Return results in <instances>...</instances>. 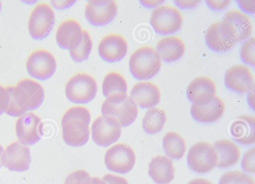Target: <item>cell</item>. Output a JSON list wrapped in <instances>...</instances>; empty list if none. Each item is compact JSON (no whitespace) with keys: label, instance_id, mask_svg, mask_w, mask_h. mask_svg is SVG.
<instances>
[{"label":"cell","instance_id":"35","mask_svg":"<svg viewBox=\"0 0 255 184\" xmlns=\"http://www.w3.org/2000/svg\"><path fill=\"white\" fill-rule=\"evenodd\" d=\"M241 165L244 170L250 173H255V148L250 149L244 155Z\"/></svg>","mask_w":255,"mask_h":184},{"label":"cell","instance_id":"16","mask_svg":"<svg viewBox=\"0 0 255 184\" xmlns=\"http://www.w3.org/2000/svg\"><path fill=\"white\" fill-rule=\"evenodd\" d=\"M223 20L236 42L245 40L252 33L253 25L251 18L239 9L228 11Z\"/></svg>","mask_w":255,"mask_h":184},{"label":"cell","instance_id":"11","mask_svg":"<svg viewBox=\"0 0 255 184\" xmlns=\"http://www.w3.org/2000/svg\"><path fill=\"white\" fill-rule=\"evenodd\" d=\"M43 124L39 116L33 112H26L16 120L15 133L20 142L32 145L38 142L42 135Z\"/></svg>","mask_w":255,"mask_h":184},{"label":"cell","instance_id":"20","mask_svg":"<svg viewBox=\"0 0 255 184\" xmlns=\"http://www.w3.org/2000/svg\"><path fill=\"white\" fill-rule=\"evenodd\" d=\"M206 37L210 47L219 51L232 48L236 42L223 20L212 23L207 29Z\"/></svg>","mask_w":255,"mask_h":184},{"label":"cell","instance_id":"8","mask_svg":"<svg viewBox=\"0 0 255 184\" xmlns=\"http://www.w3.org/2000/svg\"><path fill=\"white\" fill-rule=\"evenodd\" d=\"M136 157L133 149L125 143L117 144L108 149L105 155L104 162L110 171L126 174L133 168Z\"/></svg>","mask_w":255,"mask_h":184},{"label":"cell","instance_id":"39","mask_svg":"<svg viewBox=\"0 0 255 184\" xmlns=\"http://www.w3.org/2000/svg\"><path fill=\"white\" fill-rule=\"evenodd\" d=\"M208 4L214 9H222L228 6L231 0H207Z\"/></svg>","mask_w":255,"mask_h":184},{"label":"cell","instance_id":"10","mask_svg":"<svg viewBox=\"0 0 255 184\" xmlns=\"http://www.w3.org/2000/svg\"><path fill=\"white\" fill-rule=\"evenodd\" d=\"M26 68L32 77L45 80L51 77L56 69V62L53 54L47 50L37 49L33 51L26 61Z\"/></svg>","mask_w":255,"mask_h":184},{"label":"cell","instance_id":"17","mask_svg":"<svg viewBox=\"0 0 255 184\" xmlns=\"http://www.w3.org/2000/svg\"><path fill=\"white\" fill-rule=\"evenodd\" d=\"M217 87L210 77L199 76L194 78L187 89L188 98L193 103L204 104L212 101L216 95Z\"/></svg>","mask_w":255,"mask_h":184},{"label":"cell","instance_id":"25","mask_svg":"<svg viewBox=\"0 0 255 184\" xmlns=\"http://www.w3.org/2000/svg\"><path fill=\"white\" fill-rule=\"evenodd\" d=\"M213 147L218 155L217 166L219 167H231L236 164L240 159V149L231 140H218L214 143Z\"/></svg>","mask_w":255,"mask_h":184},{"label":"cell","instance_id":"2","mask_svg":"<svg viewBox=\"0 0 255 184\" xmlns=\"http://www.w3.org/2000/svg\"><path fill=\"white\" fill-rule=\"evenodd\" d=\"M101 111L103 115L115 118L121 126L126 127L135 121L138 108L127 93H116L107 97L102 104Z\"/></svg>","mask_w":255,"mask_h":184},{"label":"cell","instance_id":"7","mask_svg":"<svg viewBox=\"0 0 255 184\" xmlns=\"http://www.w3.org/2000/svg\"><path fill=\"white\" fill-rule=\"evenodd\" d=\"M187 162L194 171L205 173L217 166L218 155L212 145L205 141L199 142L190 147Z\"/></svg>","mask_w":255,"mask_h":184},{"label":"cell","instance_id":"12","mask_svg":"<svg viewBox=\"0 0 255 184\" xmlns=\"http://www.w3.org/2000/svg\"><path fill=\"white\" fill-rule=\"evenodd\" d=\"M31 162L29 148L18 140L9 144L3 150L2 164L9 171H26L29 169Z\"/></svg>","mask_w":255,"mask_h":184},{"label":"cell","instance_id":"48","mask_svg":"<svg viewBox=\"0 0 255 184\" xmlns=\"http://www.w3.org/2000/svg\"><path fill=\"white\" fill-rule=\"evenodd\" d=\"M0 184H2L0 183Z\"/></svg>","mask_w":255,"mask_h":184},{"label":"cell","instance_id":"37","mask_svg":"<svg viewBox=\"0 0 255 184\" xmlns=\"http://www.w3.org/2000/svg\"><path fill=\"white\" fill-rule=\"evenodd\" d=\"M8 94L6 86L0 85V115L5 113L8 103Z\"/></svg>","mask_w":255,"mask_h":184},{"label":"cell","instance_id":"5","mask_svg":"<svg viewBox=\"0 0 255 184\" xmlns=\"http://www.w3.org/2000/svg\"><path fill=\"white\" fill-rule=\"evenodd\" d=\"M183 17L181 12L176 7L164 4L155 7L152 11L150 19V24L154 29L161 34L174 33L181 27Z\"/></svg>","mask_w":255,"mask_h":184},{"label":"cell","instance_id":"3","mask_svg":"<svg viewBox=\"0 0 255 184\" xmlns=\"http://www.w3.org/2000/svg\"><path fill=\"white\" fill-rule=\"evenodd\" d=\"M161 59L152 46L144 45L137 49L130 56L129 70L132 75L139 80L148 79L160 70Z\"/></svg>","mask_w":255,"mask_h":184},{"label":"cell","instance_id":"29","mask_svg":"<svg viewBox=\"0 0 255 184\" xmlns=\"http://www.w3.org/2000/svg\"><path fill=\"white\" fill-rule=\"evenodd\" d=\"M103 93L106 97L116 93H127V84L125 78L116 72H110L104 78Z\"/></svg>","mask_w":255,"mask_h":184},{"label":"cell","instance_id":"14","mask_svg":"<svg viewBox=\"0 0 255 184\" xmlns=\"http://www.w3.org/2000/svg\"><path fill=\"white\" fill-rule=\"evenodd\" d=\"M118 5L115 0H90L86 5V18L95 25H103L111 21L117 14Z\"/></svg>","mask_w":255,"mask_h":184},{"label":"cell","instance_id":"13","mask_svg":"<svg viewBox=\"0 0 255 184\" xmlns=\"http://www.w3.org/2000/svg\"><path fill=\"white\" fill-rule=\"evenodd\" d=\"M15 93L20 102L28 110L38 108L44 98V91L41 84L30 78L20 80L14 85Z\"/></svg>","mask_w":255,"mask_h":184},{"label":"cell","instance_id":"18","mask_svg":"<svg viewBox=\"0 0 255 184\" xmlns=\"http://www.w3.org/2000/svg\"><path fill=\"white\" fill-rule=\"evenodd\" d=\"M128 51V44L125 38L116 34L104 37L99 43L98 52L105 61L113 62L123 59Z\"/></svg>","mask_w":255,"mask_h":184},{"label":"cell","instance_id":"43","mask_svg":"<svg viewBox=\"0 0 255 184\" xmlns=\"http://www.w3.org/2000/svg\"><path fill=\"white\" fill-rule=\"evenodd\" d=\"M163 2V0H141V2L147 6H156Z\"/></svg>","mask_w":255,"mask_h":184},{"label":"cell","instance_id":"31","mask_svg":"<svg viewBox=\"0 0 255 184\" xmlns=\"http://www.w3.org/2000/svg\"><path fill=\"white\" fill-rule=\"evenodd\" d=\"M6 87L8 98L5 113L11 116L19 117L27 112L28 110L20 102L15 93L14 86H6Z\"/></svg>","mask_w":255,"mask_h":184},{"label":"cell","instance_id":"26","mask_svg":"<svg viewBox=\"0 0 255 184\" xmlns=\"http://www.w3.org/2000/svg\"><path fill=\"white\" fill-rule=\"evenodd\" d=\"M156 50L161 59L167 61H174L183 55L185 45L180 37L168 36L158 41Z\"/></svg>","mask_w":255,"mask_h":184},{"label":"cell","instance_id":"6","mask_svg":"<svg viewBox=\"0 0 255 184\" xmlns=\"http://www.w3.org/2000/svg\"><path fill=\"white\" fill-rule=\"evenodd\" d=\"M55 22V13L48 3H37L31 11L28 21V30L36 39L44 38L51 31Z\"/></svg>","mask_w":255,"mask_h":184},{"label":"cell","instance_id":"19","mask_svg":"<svg viewBox=\"0 0 255 184\" xmlns=\"http://www.w3.org/2000/svg\"><path fill=\"white\" fill-rule=\"evenodd\" d=\"M82 36L83 29L79 22L74 19H67L59 25L55 38L61 47L71 50L79 45Z\"/></svg>","mask_w":255,"mask_h":184},{"label":"cell","instance_id":"46","mask_svg":"<svg viewBox=\"0 0 255 184\" xmlns=\"http://www.w3.org/2000/svg\"><path fill=\"white\" fill-rule=\"evenodd\" d=\"M4 149L2 146L0 144V169L2 166V156L3 154Z\"/></svg>","mask_w":255,"mask_h":184},{"label":"cell","instance_id":"32","mask_svg":"<svg viewBox=\"0 0 255 184\" xmlns=\"http://www.w3.org/2000/svg\"><path fill=\"white\" fill-rule=\"evenodd\" d=\"M219 184H255L250 175L239 171H231L224 173Z\"/></svg>","mask_w":255,"mask_h":184},{"label":"cell","instance_id":"36","mask_svg":"<svg viewBox=\"0 0 255 184\" xmlns=\"http://www.w3.org/2000/svg\"><path fill=\"white\" fill-rule=\"evenodd\" d=\"M102 179L107 184H128L124 177L112 174H105Z\"/></svg>","mask_w":255,"mask_h":184},{"label":"cell","instance_id":"1","mask_svg":"<svg viewBox=\"0 0 255 184\" xmlns=\"http://www.w3.org/2000/svg\"><path fill=\"white\" fill-rule=\"evenodd\" d=\"M91 114L89 110L82 106H74L64 114L61 120L62 137L68 145L82 146L89 140Z\"/></svg>","mask_w":255,"mask_h":184},{"label":"cell","instance_id":"38","mask_svg":"<svg viewBox=\"0 0 255 184\" xmlns=\"http://www.w3.org/2000/svg\"><path fill=\"white\" fill-rule=\"evenodd\" d=\"M240 6L246 11L254 13L255 11V0H239Z\"/></svg>","mask_w":255,"mask_h":184},{"label":"cell","instance_id":"30","mask_svg":"<svg viewBox=\"0 0 255 184\" xmlns=\"http://www.w3.org/2000/svg\"><path fill=\"white\" fill-rule=\"evenodd\" d=\"M93 47V42L89 33L83 29L82 39L76 48L69 50L72 58L77 62H81L89 57Z\"/></svg>","mask_w":255,"mask_h":184},{"label":"cell","instance_id":"33","mask_svg":"<svg viewBox=\"0 0 255 184\" xmlns=\"http://www.w3.org/2000/svg\"><path fill=\"white\" fill-rule=\"evenodd\" d=\"M241 56L246 63L255 65V38L254 36L244 43L241 49Z\"/></svg>","mask_w":255,"mask_h":184},{"label":"cell","instance_id":"42","mask_svg":"<svg viewBox=\"0 0 255 184\" xmlns=\"http://www.w3.org/2000/svg\"><path fill=\"white\" fill-rule=\"evenodd\" d=\"M188 184H213L211 182L204 178H196L191 180Z\"/></svg>","mask_w":255,"mask_h":184},{"label":"cell","instance_id":"23","mask_svg":"<svg viewBox=\"0 0 255 184\" xmlns=\"http://www.w3.org/2000/svg\"><path fill=\"white\" fill-rule=\"evenodd\" d=\"M233 138L244 145L255 143V117L245 115L237 117L230 127Z\"/></svg>","mask_w":255,"mask_h":184},{"label":"cell","instance_id":"41","mask_svg":"<svg viewBox=\"0 0 255 184\" xmlns=\"http://www.w3.org/2000/svg\"><path fill=\"white\" fill-rule=\"evenodd\" d=\"M200 0H176V2L183 7H193L196 6Z\"/></svg>","mask_w":255,"mask_h":184},{"label":"cell","instance_id":"47","mask_svg":"<svg viewBox=\"0 0 255 184\" xmlns=\"http://www.w3.org/2000/svg\"><path fill=\"white\" fill-rule=\"evenodd\" d=\"M1 2L0 1V11L1 10Z\"/></svg>","mask_w":255,"mask_h":184},{"label":"cell","instance_id":"34","mask_svg":"<svg viewBox=\"0 0 255 184\" xmlns=\"http://www.w3.org/2000/svg\"><path fill=\"white\" fill-rule=\"evenodd\" d=\"M91 179L90 174L87 171L78 170L67 176L64 184H88Z\"/></svg>","mask_w":255,"mask_h":184},{"label":"cell","instance_id":"21","mask_svg":"<svg viewBox=\"0 0 255 184\" xmlns=\"http://www.w3.org/2000/svg\"><path fill=\"white\" fill-rule=\"evenodd\" d=\"M130 96L140 107L152 108L159 103L161 93L158 87L153 83L140 82L133 86Z\"/></svg>","mask_w":255,"mask_h":184},{"label":"cell","instance_id":"9","mask_svg":"<svg viewBox=\"0 0 255 184\" xmlns=\"http://www.w3.org/2000/svg\"><path fill=\"white\" fill-rule=\"evenodd\" d=\"M122 126L115 118L108 115L100 116L93 122L91 135L93 140L100 146H108L121 137Z\"/></svg>","mask_w":255,"mask_h":184},{"label":"cell","instance_id":"27","mask_svg":"<svg viewBox=\"0 0 255 184\" xmlns=\"http://www.w3.org/2000/svg\"><path fill=\"white\" fill-rule=\"evenodd\" d=\"M166 119V112L162 108H150L146 111L142 119V128L148 134L156 133L162 129Z\"/></svg>","mask_w":255,"mask_h":184},{"label":"cell","instance_id":"28","mask_svg":"<svg viewBox=\"0 0 255 184\" xmlns=\"http://www.w3.org/2000/svg\"><path fill=\"white\" fill-rule=\"evenodd\" d=\"M162 145L166 154L176 159L181 158L186 150L185 140L180 134L173 131L168 132L164 135Z\"/></svg>","mask_w":255,"mask_h":184},{"label":"cell","instance_id":"4","mask_svg":"<svg viewBox=\"0 0 255 184\" xmlns=\"http://www.w3.org/2000/svg\"><path fill=\"white\" fill-rule=\"evenodd\" d=\"M65 94L71 101L85 103L93 100L97 92L95 79L85 73H78L72 76L65 86Z\"/></svg>","mask_w":255,"mask_h":184},{"label":"cell","instance_id":"40","mask_svg":"<svg viewBox=\"0 0 255 184\" xmlns=\"http://www.w3.org/2000/svg\"><path fill=\"white\" fill-rule=\"evenodd\" d=\"M75 0H51V4L57 8H65L71 5Z\"/></svg>","mask_w":255,"mask_h":184},{"label":"cell","instance_id":"22","mask_svg":"<svg viewBox=\"0 0 255 184\" xmlns=\"http://www.w3.org/2000/svg\"><path fill=\"white\" fill-rule=\"evenodd\" d=\"M225 103L216 95L210 102L204 104L193 103L191 107L193 117L202 122H212L217 121L224 114Z\"/></svg>","mask_w":255,"mask_h":184},{"label":"cell","instance_id":"15","mask_svg":"<svg viewBox=\"0 0 255 184\" xmlns=\"http://www.w3.org/2000/svg\"><path fill=\"white\" fill-rule=\"evenodd\" d=\"M225 83L230 89L247 93L254 89V76L250 68L243 64L230 67L225 74Z\"/></svg>","mask_w":255,"mask_h":184},{"label":"cell","instance_id":"24","mask_svg":"<svg viewBox=\"0 0 255 184\" xmlns=\"http://www.w3.org/2000/svg\"><path fill=\"white\" fill-rule=\"evenodd\" d=\"M175 168L172 160L166 156L154 157L148 165V174L157 184H166L175 177Z\"/></svg>","mask_w":255,"mask_h":184},{"label":"cell","instance_id":"45","mask_svg":"<svg viewBox=\"0 0 255 184\" xmlns=\"http://www.w3.org/2000/svg\"><path fill=\"white\" fill-rule=\"evenodd\" d=\"M248 100L250 104L254 108V89L250 91L248 96Z\"/></svg>","mask_w":255,"mask_h":184},{"label":"cell","instance_id":"44","mask_svg":"<svg viewBox=\"0 0 255 184\" xmlns=\"http://www.w3.org/2000/svg\"><path fill=\"white\" fill-rule=\"evenodd\" d=\"M88 184H107L103 179L99 177H93Z\"/></svg>","mask_w":255,"mask_h":184}]
</instances>
